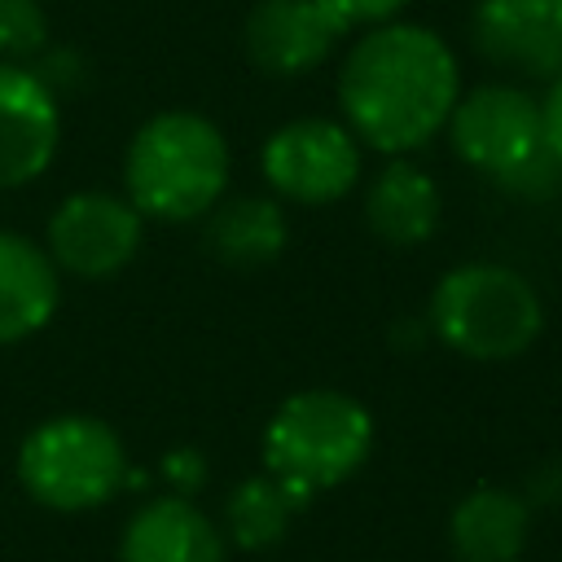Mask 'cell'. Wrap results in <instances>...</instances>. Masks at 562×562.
<instances>
[{
	"label": "cell",
	"instance_id": "14",
	"mask_svg": "<svg viewBox=\"0 0 562 562\" xmlns=\"http://www.w3.org/2000/svg\"><path fill=\"white\" fill-rule=\"evenodd\" d=\"M439 215H443V198H439V184L408 158H395L386 162L373 180H369V193H364V224L373 237H382L386 246H400V250H413L422 241L435 237L439 228Z\"/></svg>",
	"mask_w": 562,
	"mask_h": 562
},
{
	"label": "cell",
	"instance_id": "12",
	"mask_svg": "<svg viewBox=\"0 0 562 562\" xmlns=\"http://www.w3.org/2000/svg\"><path fill=\"white\" fill-rule=\"evenodd\" d=\"M123 562H228L220 527L184 496H158L140 505L119 540Z\"/></svg>",
	"mask_w": 562,
	"mask_h": 562
},
{
	"label": "cell",
	"instance_id": "20",
	"mask_svg": "<svg viewBox=\"0 0 562 562\" xmlns=\"http://www.w3.org/2000/svg\"><path fill=\"white\" fill-rule=\"evenodd\" d=\"M329 4L347 26H382V22H395V13L408 0H329Z\"/></svg>",
	"mask_w": 562,
	"mask_h": 562
},
{
	"label": "cell",
	"instance_id": "19",
	"mask_svg": "<svg viewBox=\"0 0 562 562\" xmlns=\"http://www.w3.org/2000/svg\"><path fill=\"white\" fill-rule=\"evenodd\" d=\"M496 184H501L505 193H514V198L540 202V198H549V193L562 189V162H558V154H553L549 145H540L527 162H518L514 171H505Z\"/></svg>",
	"mask_w": 562,
	"mask_h": 562
},
{
	"label": "cell",
	"instance_id": "15",
	"mask_svg": "<svg viewBox=\"0 0 562 562\" xmlns=\"http://www.w3.org/2000/svg\"><path fill=\"white\" fill-rule=\"evenodd\" d=\"M531 536V501L509 487H474L448 518L457 562H518Z\"/></svg>",
	"mask_w": 562,
	"mask_h": 562
},
{
	"label": "cell",
	"instance_id": "9",
	"mask_svg": "<svg viewBox=\"0 0 562 562\" xmlns=\"http://www.w3.org/2000/svg\"><path fill=\"white\" fill-rule=\"evenodd\" d=\"M61 140L57 92L26 66L0 61V189L40 180Z\"/></svg>",
	"mask_w": 562,
	"mask_h": 562
},
{
	"label": "cell",
	"instance_id": "23",
	"mask_svg": "<svg viewBox=\"0 0 562 562\" xmlns=\"http://www.w3.org/2000/svg\"><path fill=\"white\" fill-rule=\"evenodd\" d=\"M536 501H544V505H562V461L558 465H544L540 474H536Z\"/></svg>",
	"mask_w": 562,
	"mask_h": 562
},
{
	"label": "cell",
	"instance_id": "16",
	"mask_svg": "<svg viewBox=\"0 0 562 562\" xmlns=\"http://www.w3.org/2000/svg\"><path fill=\"white\" fill-rule=\"evenodd\" d=\"M290 241V224L277 198H220L206 211V250L233 268L272 263Z\"/></svg>",
	"mask_w": 562,
	"mask_h": 562
},
{
	"label": "cell",
	"instance_id": "5",
	"mask_svg": "<svg viewBox=\"0 0 562 562\" xmlns=\"http://www.w3.org/2000/svg\"><path fill=\"white\" fill-rule=\"evenodd\" d=\"M18 479L48 509H97L127 483L123 439L97 417H48L22 439Z\"/></svg>",
	"mask_w": 562,
	"mask_h": 562
},
{
	"label": "cell",
	"instance_id": "8",
	"mask_svg": "<svg viewBox=\"0 0 562 562\" xmlns=\"http://www.w3.org/2000/svg\"><path fill=\"white\" fill-rule=\"evenodd\" d=\"M140 237L145 215L127 198L83 189L53 211L44 228V250L57 263V272H70L79 281H105L136 259Z\"/></svg>",
	"mask_w": 562,
	"mask_h": 562
},
{
	"label": "cell",
	"instance_id": "21",
	"mask_svg": "<svg viewBox=\"0 0 562 562\" xmlns=\"http://www.w3.org/2000/svg\"><path fill=\"white\" fill-rule=\"evenodd\" d=\"M162 479H167L176 492H193V487H202V479H206V461H202V452H193V448H176V452H167V457H162Z\"/></svg>",
	"mask_w": 562,
	"mask_h": 562
},
{
	"label": "cell",
	"instance_id": "17",
	"mask_svg": "<svg viewBox=\"0 0 562 562\" xmlns=\"http://www.w3.org/2000/svg\"><path fill=\"white\" fill-rule=\"evenodd\" d=\"M307 501L294 487H285L277 474H255V479L237 483L233 496H228V509H224L228 536H233L237 549H250V553L255 549H272L290 531V518Z\"/></svg>",
	"mask_w": 562,
	"mask_h": 562
},
{
	"label": "cell",
	"instance_id": "7",
	"mask_svg": "<svg viewBox=\"0 0 562 562\" xmlns=\"http://www.w3.org/2000/svg\"><path fill=\"white\" fill-rule=\"evenodd\" d=\"M443 127L452 154L487 180H501L544 145L540 101L514 83H479L474 92H461Z\"/></svg>",
	"mask_w": 562,
	"mask_h": 562
},
{
	"label": "cell",
	"instance_id": "22",
	"mask_svg": "<svg viewBox=\"0 0 562 562\" xmlns=\"http://www.w3.org/2000/svg\"><path fill=\"white\" fill-rule=\"evenodd\" d=\"M540 123H544V145L558 154V162H562V75L558 79H549V92H544V101H540Z\"/></svg>",
	"mask_w": 562,
	"mask_h": 562
},
{
	"label": "cell",
	"instance_id": "6",
	"mask_svg": "<svg viewBox=\"0 0 562 562\" xmlns=\"http://www.w3.org/2000/svg\"><path fill=\"white\" fill-rule=\"evenodd\" d=\"M360 140L347 123L334 119H294L263 140L259 167L277 198L299 206H325L356 189L360 180Z\"/></svg>",
	"mask_w": 562,
	"mask_h": 562
},
{
	"label": "cell",
	"instance_id": "4",
	"mask_svg": "<svg viewBox=\"0 0 562 562\" xmlns=\"http://www.w3.org/2000/svg\"><path fill=\"white\" fill-rule=\"evenodd\" d=\"M430 329L457 356L514 360L544 329L536 285L505 263H461L430 294Z\"/></svg>",
	"mask_w": 562,
	"mask_h": 562
},
{
	"label": "cell",
	"instance_id": "10",
	"mask_svg": "<svg viewBox=\"0 0 562 562\" xmlns=\"http://www.w3.org/2000/svg\"><path fill=\"white\" fill-rule=\"evenodd\" d=\"M351 26L329 0H259L246 18V53L268 75H307L329 61Z\"/></svg>",
	"mask_w": 562,
	"mask_h": 562
},
{
	"label": "cell",
	"instance_id": "2",
	"mask_svg": "<svg viewBox=\"0 0 562 562\" xmlns=\"http://www.w3.org/2000/svg\"><path fill=\"white\" fill-rule=\"evenodd\" d=\"M123 198L162 224L206 215L228 189V140L193 110H162L140 123L123 158Z\"/></svg>",
	"mask_w": 562,
	"mask_h": 562
},
{
	"label": "cell",
	"instance_id": "13",
	"mask_svg": "<svg viewBox=\"0 0 562 562\" xmlns=\"http://www.w3.org/2000/svg\"><path fill=\"white\" fill-rule=\"evenodd\" d=\"M61 303V272L44 246L0 228V347L40 334Z\"/></svg>",
	"mask_w": 562,
	"mask_h": 562
},
{
	"label": "cell",
	"instance_id": "18",
	"mask_svg": "<svg viewBox=\"0 0 562 562\" xmlns=\"http://www.w3.org/2000/svg\"><path fill=\"white\" fill-rule=\"evenodd\" d=\"M48 48V13L40 0H0V57L26 61Z\"/></svg>",
	"mask_w": 562,
	"mask_h": 562
},
{
	"label": "cell",
	"instance_id": "11",
	"mask_svg": "<svg viewBox=\"0 0 562 562\" xmlns=\"http://www.w3.org/2000/svg\"><path fill=\"white\" fill-rule=\"evenodd\" d=\"M474 48L527 79L562 75V0H479Z\"/></svg>",
	"mask_w": 562,
	"mask_h": 562
},
{
	"label": "cell",
	"instance_id": "1",
	"mask_svg": "<svg viewBox=\"0 0 562 562\" xmlns=\"http://www.w3.org/2000/svg\"><path fill=\"white\" fill-rule=\"evenodd\" d=\"M461 97L452 48L413 22H382L351 44L338 70V105L351 136L378 154H413L435 140Z\"/></svg>",
	"mask_w": 562,
	"mask_h": 562
},
{
	"label": "cell",
	"instance_id": "3",
	"mask_svg": "<svg viewBox=\"0 0 562 562\" xmlns=\"http://www.w3.org/2000/svg\"><path fill=\"white\" fill-rule=\"evenodd\" d=\"M373 448V417L360 400L316 386L290 395L263 430V465L303 501L351 479Z\"/></svg>",
	"mask_w": 562,
	"mask_h": 562
}]
</instances>
